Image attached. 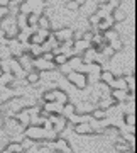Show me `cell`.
Masks as SVG:
<instances>
[{
  "label": "cell",
  "mask_w": 137,
  "mask_h": 153,
  "mask_svg": "<svg viewBox=\"0 0 137 153\" xmlns=\"http://www.w3.org/2000/svg\"><path fill=\"white\" fill-rule=\"evenodd\" d=\"M24 134H26V138L27 140H32V141H39V140H49V133L44 129L42 126H29L27 129L24 131ZM54 140V138H53Z\"/></svg>",
  "instance_id": "1"
},
{
  "label": "cell",
  "mask_w": 137,
  "mask_h": 153,
  "mask_svg": "<svg viewBox=\"0 0 137 153\" xmlns=\"http://www.w3.org/2000/svg\"><path fill=\"white\" fill-rule=\"evenodd\" d=\"M66 80L71 83V85H75L78 90H83V88H86V85H88V76L85 75V73H81V71H76V70L70 71V73L66 75Z\"/></svg>",
  "instance_id": "2"
},
{
  "label": "cell",
  "mask_w": 137,
  "mask_h": 153,
  "mask_svg": "<svg viewBox=\"0 0 137 153\" xmlns=\"http://www.w3.org/2000/svg\"><path fill=\"white\" fill-rule=\"evenodd\" d=\"M115 26V22H114V19H112V14H108V16H105L100 19V22L95 26L97 27V33H107V31H110V29Z\"/></svg>",
  "instance_id": "3"
},
{
  "label": "cell",
  "mask_w": 137,
  "mask_h": 153,
  "mask_svg": "<svg viewBox=\"0 0 137 153\" xmlns=\"http://www.w3.org/2000/svg\"><path fill=\"white\" fill-rule=\"evenodd\" d=\"M56 66L51 61H44L42 58H34L32 60V70L36 71H48V70H54Z\"/></svg>",
  "instance_id": "4"
},
{
  "label": "cell",
  "mask_w": 137,
  "mask_h": 153,
  "mask_svg": "<svg viewBox=\"0 0 137 153\" xmlns=\"http://www.w3.org/2000/svg\"><path fill=\"white\" fill-rule=\"evenodd\" d=\"M73 34H75V31H73L71 27H61V29H58L56 33H53V36L56 38L58 43H63V41L73 39Z\"/></svg>",
  "instance_id": "5"
},
{
  "label": "cell",
  "mask_w": 137,
  "mask_h": 153,
  "mask_svg": "<svg viewBox=\"0 0 137 153\" xmlns=\"http://www.w3.org/2000/svg\"><path fill=\"white\" fill-rule=\"evenodd\" d=\"M53 134H59L61 131H64L66 126H68V119H64L63 116H56V117H53Z\"/></svg>",
  "instance_id": "6"
},
{
  "label": "cell",
  "mask_w": 137,
  "mask_h": 153,
  "mask_svg": "<svg viewBox=\"0 0 137 153\" xmlns=\"http://www.w3.org/2000/svg\"><path fill=\"white\" fill-rule=\"evenodd\" d=\"M75 133L80 134V136H86V134L90 136V134H95V129L90 123H76L75 124Z\"/></svg>",
  "instance_id": "7"
},
{
  "label": "cell",
  "mask_w": 137,
  "mask_h": 153,
  "mask_svg": "<svg viewBox=\"0 0 137 153\" xmlns=\"http://www.w3.org/2000/svg\"><path fill=\"white\" fill-rule=\"evenodd\" d=\"M110 90H127V83H125V76H119V78H114L112 83L108 85Z\"/></svg>",
  "instance_id": "8"
},
{
  "label": "cell",
  "mask_w": 137,
  "mask_h": 153,
  "mask_svg": "<svg viewBox=\"0 0 137 153\" xmlns=\"http://www.w3.org/2000/svg\"><path fill=\"white\" fill-rule=\"evenodd\" d=\"M115 150H117V152H120V153H127V152H130V150H134V148H132L130 145L124 140V138H117Z\"/></svg>",
  "instance_id": "9"
},
{
  "label": "cell",
  "mask_w": 137,
  "mask_h": 153,
  "mask_svg": "<svg viewBox=\"0 0 137 153\" xmlns=\"http://www.w3.org/2000/svg\"><path fill=\"white\" fill-rule=\"evenodd\" d=\"M127 95H129V92H127V90H112V92H110V97L114 99L117 104H119V102L127 100Z\"/></svg>",
  "instance_id": "10"
},
{
  "label": "cell",
  "mask_w": 137,
  "mask_h": 153,
  "mask_svg": "<svg viewBox=\"0 0 137 153\" xmlns=\"http://www.w3.org/2000/svg\"><path fill=\"white\" fill-rule=\"evenodd\" d=\"M26 80H27V83H31V85H37L39 82H41V73L36 70H31L27 73V76H26Z\"/></svg>",
  "instance_id": "11"
},
{
  "label": "cell",
  "mask_w": 137,
  "mask_h": 153,
  "mask_svg": "<svg viewBox=\"0 0 137 153\" xmlns=\"http://www.w3.org/2000/svg\"><path fill=\"white\" fill-rule=\"evenodd\" d=\"M125 10L122 9V7H117L115 10H112V19H114V22H122V21H125Z\"/></svg>",
  "instance_id": "12"
},
{
  "label": "cell",
  "mask_w": 137,
  "mask_h": 153,
  "mask_svg": "<svg viewBox=\"0 0 137 153\" xmlns=\"http://www.w3.org/2000/svg\"><path fill=\"white\" fill-rule=\"evenodd\" d=\"M37 29H49L51 31V21L46 14H41L37 19Z\"/></svg>",
  "instance_id": "13"
},
{
  "label": "cell",
  "mask_w": 137,
  "mask_h": 153,
  "mask_svg": "<svg viewBox=\"0 0 137 153\" xmlns=\"http://www.w3.org/2000/svg\"><path fill=\"white\" fill-rule=\"evenodd\" d=\"M75 107L76 105L75 104H70V102H66L64 105H63V111H61V116L64 117V119H70L73 114H75Z\"/></svg>",
  "instance_id": "14"
},
{
  "label": "cell",
  "mask_w": 137,
  "mask_h": 153,
  "mask_svg": "<svg viewBox=\"0 0 137 153\" xmlns=\"http://www.w3.org/2000/svg\"><path fill=\"white\" fill-rule=\"evenodd\" d=\"M54 99H56V104L64 105L68 102V95H66L64 90H59V88H54Z\"/></svg>",
  "instance_id": "15"
},
{
  "label": "cell",
  "mask_w": 137,
  "mask_h": 153,
  "mask_svg": "<svg viewBox=\"0 0 137 153\" xmlns=\"http://www.w3.org/2000/svg\"><path fill=\"white\" fill-rule=\"evenodd\" d=\"M114 78H115V75H114V73H112L110 70L100 71V80H102V82H103L105 85H107V87H108L110 83H112V80H114Z\"/></svg>",
  "instance_id": "16"
},
{
  "label": "cell",
  "mask_w": 137,
  "mask_h": 153,
  "mask_svg": "<svg viewBox=\"0 0 137 153\" xmlns=\"http://www.w3.org/2000/svg\"><path fill=\"white\" fill-rule=\"evenodd\" d=\"M7 150L9 152H12V153H24L26 152V148L22 146V143H19V141H12V143H9L7 145Z\"/></svg>",
  "instance_id": "17"
},
{
  "label": "cell",
  "mask_w": 137,
  "mask_h": 153,
  "mask_svg": "<svg viewBox=\"0 0 137 153\" xmlns=\"http://www.w3.org/2000/svg\"><path fill=\"white\" fill-rule=\"evenodd\" d=\"M95 107L92 104H88V102H83V104H80L78 107H75V111H76V114H92V111H93Z\"/></svg>",
  "instance_id": "18"
},
{
  "label": "cell",
  "mask_w": 137,
  "mask_h": 153,
  "mask_svg": "<svg viewBox=\"0 0 137 153\" xmlns=\"http://www.w3.org/2000/svg\"><path fill=\"white\" fill-rule=\"evenodd\" d=\"M53 63H54V66H64L66 63H68V56H66L64 53H58V55H54V58H53Z\"/></svg>",
  "instance_id": "19"
},
{
  "label": "cell",
  "mask_w": 137,
  "mask_h": 153,
  "mask_svg": "<svg viewBox=\"0 0 137 153\" xmlns=\"http://www.w3.org/2000/svg\"><path fill=\"white\" fill-rule=\"evenodd\" d=\"M92 117H93L95 121H103L105 117H107V111L98 109V107H95V109L92 111Z\"/></svg>",
  "instance_id": "20"
},
{
  "label": "cell",
  "mask_w": 137,
  "mask_h": 153,
  "mask_svg": "<svg viewBox=\"0 0 137 153\" xmlns=\"http://www.w3.org/2000/svg\"><path fill=\"white\" fill-rule=\"evenodd\" d=\"M108 44H110V48H112V51H122V48H124L120 38H115V39H112V41H108Z\"/></svg>",
  "instance_id": "21"
},
{
  "label": "cell",
  "mask_w": 137,
  "mask_h": 153,
  "mask_svg": "<svg viewBox=\"0 0 137 153\" xmlns=\"http://www.w3.org/2000/svg\"><path fill=\"white\" fill-rule=\"evenodd\" d=\"M66 9L71 10V12H76L78 9H80V4L75 2V0H68V2H66Z\"/></svg>",
  "instance_id": "22"
},
{
  "label": "cell",
  "mask_w": 137,
  "mask_h": 153,
  "mask_svg": "<svg viewBox=\"0 0 137 153\" xmlns=\"http://www.w3.org/2000/svg\"><path fill=\"white\" fill-rule=\"evenodd\" d=\"M124 121H125L127 126H136V116H134V112H130V114H125Z\"/></svg>",
  "instance_id": "23"
},
{
  "label": "cell",
  "mask_w": 137,
  "mask_h": 153,
  "mask_svg": "<svg viewBox=\"0 0 137 153\" xmlns=\"http://www.w3.org/2000/svg\"><path fill=\"white\" fill-rule=\"evenodd\" d=\"M88 22H90V24H93V26H97V24L100 22V17L97 16V14H92V16H90V19H88Z\"/></svg>",
  "instance_id": "24"
},
{
  "label": "cell",
  "mask_w": 137,
  "mask_h": 153,
  "mask_svg": "<svg viewBox=\"0 0 137 153\" xmlns=\"http://www.w3.org/2000/svg\"><path fill=\"white\" fill-rule=\"evenodd\" d=\"M0 153H12V152H9L7 148H4V150H2V152H0Z\"/></svg>",
  "instance_id": "25"
},
{
  "label": "cell",
  "mask_w": 137,
  "mask_h": 153,
  "mask_svg": "<svg viewBox=\"0 0 137 153\" xmlns=\"http://www.w3.org/2000/svg\"><path fill=\"white\" fill-rule=\"evenodd\" d=\"M75 2H78L80 5H81V4H85V0H75Z\"/></svg>",
  "instance_id": "26"
},
{
  "label": "cell",
  "mask_w": 137,
  "mask_h": 153,
  "mask_svg": "<svg viewBox=\"0 0 137 153\" xmlns=\"http://www.w3.org/2000/svg\"><path fill=\"white\" fill-rule=\"evenodd\" d=\"M2 75H4V73H2V68H0V76H2Z\"/></svg>",
  "instance_id": "27"
}]
</instances>
